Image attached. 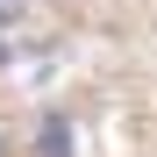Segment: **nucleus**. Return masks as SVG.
<instances>
[{
  "label": "nucleus",
  "mask_w": 157,
  "mask_h": 157,
  "mask_svg": "<svg viewBox=\"0 0 157 157\" xmlns=\"http://www.w3.org/2000/svg\"><path fill=\"white\" fill-rule=\"evenodd\" d=\"M36 157H78V150H71V121H64V114H43V121H36Z\"/></svg>",
  "instance_id": "obj_1"
},
{
  "label": "nucleus",
  "mask_w": 157,
  "mask_h": 157,
  "mask_svg": "<svg viewBox=\"0 0 157 157\" xmlns=\"http://www.w3.org/2000/svg\"><path fill=\"white\" fill-rule=\"evenodd\" d=\"M29 7H36V0H0V29H14V21L29 14Z\"/></svg>",
  "instance_id": "obj_2"
},
{
  "label": "nucleus",
  "mask_w": 157,
  "mask_h": 157,
  "mask_svg": "<svg viewBox=\"0 0 157 157\" xmlns=\"http://www.w3.org/2000/svg\"><path fill=\"white\" fill-rule=\"evenodd\" d=\"M0 64H7V43H0Z\"/></svg>",
  "instance_id": "obj_3"
},
{
  "label": "nucleus",
  "mask_w": 157,
  "mask_h": 157,
  "mask_svg": "<svg viewBox=\"0 0 157 157\" xmlns=\"http://www.w3.org/2000/svg\"><path fill=\"white\" fill-rule=\"evenodd\" d=\"M0 157H7V143H0Z\"/></svg>",
  "instance_id": "obj_4"
}]
</instances>
